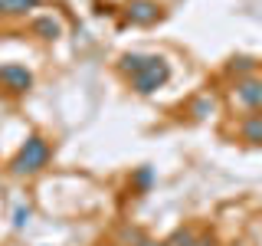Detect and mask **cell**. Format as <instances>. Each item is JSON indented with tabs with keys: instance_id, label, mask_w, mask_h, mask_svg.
Instances as JSON below:
<instances>
[{
	"instance_id": "ac0fdd59",
	"label": "cell",
	"mask_w": 262,
	"mask_h": 246,
	"mask_svg": "<svg viewBox=\"0 0 262 246\" xmlns=\"http://www.w3.org/2000/svg\"><path fill=\"white\" fill-rule=\"evenodd\" d=\"M115 246H118V243H115Z\"/></svg>"
},
{
	"instance_id": "6da1fadb",
	"label": "cell",
	"mask_w": 262,
	"mask_h": 246,
	"mask_svg": "<svg viewBox=\"0 0 262 246\" xmlns=\"http://www.w3.org/2000/svg\"><path fill=\"white\" fill-rule=\"evenodd\" d=\"M49 161H53V141H49L46 135H30L27 141L20 145V151L10 158L7 171H10L13 177H36L39 171L49 168Z\"/></svg>"
},
{
	"instance_id": "277c9868",
	"label": "cell",
	"mask_w": 262,
	"mask_h": 246,
	"mask_svg": "<svg viewBox=\"0 0 262 246\" xmlns=\"http://www.w3.org/2000/svg\"><path fill=\"white\" fill-rule=\"evenodd\" d=\"M0 86H4L7 92H13V95H23V92L33 89V72L27 66H20V63H4L0 66Z\"/></svg>"
},
{
	"instance_id": "8992f818",
	"label": "cell",
	"mask_w": 262,
	"mask_h": 246,
	"mask_svg": "<svg viewBox=\"0 0 262 246\" xmlns=\"http://www.w3.org/2000/svg\"><path fill=\"white\" fill-rule=\"evenodd\" d=\"M239 138H243L246 145L262 148V112H249V115L239 121Z\"/></svg>"
},
{
	"instance_id": "5b68a950",
	"label": "cell",
	"mask_w": 262,
	"mask_h": 246,
	"mask_svg": "<svg viewBox=\"0 0 262 246\" xmlns=\"http://www.w3.org/2000/svg\"><path fill=\"white\" fill-rule=\"evenodd\" d=\"M125 16L135 27H151V23L161 20V7H158V0H128Z\"/></svg>"
},
{
	"instance_id": "8fae6325",
	"label": "cell",
	"mask_w": 262,
	"mask_h": 246,
	"mask_svg": "<svg viewBox=\"0 0 262 246\" xmlns=\"http://www.w3.org/2000/svg\"><path fill=\"white\" fill-rule=\"evenodd\" d=\"M147 240V233L141 227H131V223H125L118 230V246H141Z\"/></svg>"
},
{
	"instance_id": "ba28073f",
	"label": "cell",
	"mask_w": 262,
	"mask_h": 246,
	"mask_svg": "<svg viewBox=\"0 0 262 246\" xmlns=\"http://www.w3.org/2000/svg\"><path fill=\"white\" fill-rule=\"evenodd\" d=\"M151 56H154V53H125V56H121V59H118V72H121V76H125V79L138 76V72H141L144 66L151 63Z\"/></svg>"
},
{
	"instance_id": "5bb4252c",
	"label": "cell",
	"mask_w": 262,
	"mask_h": 246,
	"mask_svg": "<svg viewBox=\"0 0 262 246\" xmlns=\"http://www.w3.org/2000/svg\"><path fill=\"white\" fill-rule=\"evenodd\" d=\"M213 109H216V102H213L210 95H200L190 105V115H193V118H207V115H213Z\"/></svg>"
},
{
	"instance_id": "52a82bcc",
	"label": "cell",
	"mask_w": 262,
	"mask_h": 246,
	"mask_svg": "<svg viewBox=\"0 0 262 246\" xmlns=\"http://www.w3.org/2000/svg\"><path fill=\"white\" fill-rule=\"evenodd\" d=\"M33 33L46 43H53V39L62 36V20L59 16H39V20H33Z\"/></svg>"
},
{
	"instance_id": "7a4b0ae2",
	"label": "cell",
	"mask_w": 262,
	"mask_h": 246,
	"mask_svg": "<svg viewBox=\"0 0 262 246\" xmlns=\"http://www.w3.org/2000/svg\"><path fill=\"white\" fill-rule=\"evenodd\" d=\"M167 79H170V63L164 59V56L154 53V56H151V63H147L144 69L138 72V76H131L128 82H131V89H135L138 95H154L158 89L167 86Z\"/></svg>"
},
{
	"instance_id": "9a60e30c",
	"label": "cell",
	"mask_w": 262,
	"mask_h": 246,
	"mask_svg": "<svg viewBox=\"0 0 262 246\" xmlns=\"http://www.w3.org/2000/svg\"><path fill=\"white\" fill-rule=\"evenodd\" d=\"M30 220H33V207H27V203H20V207L13 210V230H23V227H30Z\"/></svg>"
},
{
	"instance_id": "9c48e42d",
	"label": "cell",
	"mask_w": 262,
	"mask_h": 246,
	"mask_svg": "<svg viewBox=\"0 0 262 246\" xmlns=\"http://www.w3.org/2000/svg\"><path fill=\"white\" fill-rule=\"evenodd\" d=\"M43 0H0V16H27Z\"/></svg>"
},
{
	"instance_id": "30bf717a",
	"label": "cell",
	"mask_w": 262,
	"mask_h": 246,
	"mask_svg": "<svg viewBox=\"0 0 262 246\" xmlns=\"http://www.w3.org/2000/svg\"><path fill=\"white\" fill-rule=\"evenodd\" d=\"M226 72H229V76H236V79H246V76H256V63H252L249 56H236V59H229V66H226Z\"/></svg>"
},
{
	"instance_id": "4fadbf2b",
	"label": "cell",
	"mask_w": 262,
	"mask_h": 246,
	"mask_svg": "<svg viewBox=\"0 0 262 246\" xmlns=\"http://www.w3.org/2000/svg\"><path fill=\"white\" fill-rule=\"evenodd\" d=\"M193 240H196V230H193V227H180V230H174V233H170L164 243H167V246H190Z\"/></svg>"
},
{
	"instance_id": "3957f363",
	"label": "cell",
	"mask_w": 262,
	"mask_h": 246,
	"mask_svg": "<svg viewBox=\"0 0 262 246\" xmlns=\"http://www.w3.org/2000/svg\"><path fill=\"white\" fill-rule=\"evenodd\" d=\"M233 98L243 105L246 112H262V76L236 79V86H233Z\"/></svg>"
},
{
	"instance_id": "7c38bea8",
	"label": "cell",
	"mask_w": 262,
	"mask_h": 246,
	"mask_svg": "<svg viewBox=\"0 0 262 246\" xmlns=\"http://www.w3.org/2000/svg\"><path fill=\"white\" fill-rule=\"evenodd\" d=\"M151 184H154V168L151 164H141V168H135V174H131V187L135 191H151Z\"/></svg>"
},
{
	"instance_id": "e0dca14e",
	"label": "cell",
	"mask_w": 262,
	"mask_h": 246,
	"mask_svg": "<svg viewBox=\"0 0 262 246\" xmlns=\"http://www.w3.org/2000/svg\"><path fill=\"white\" fill-rule=\"evenodd\" d=\"M141 246H167V243H158V240H151V236H147V240H144Z\"/></svg>"
},
{
	"instance_id": "2e32d148",
	"label": "cell",
	"mask_w": 262,
	"mask_h": 246,
	"mask_svg": "<svg viewBox=\"0 0 262 246\" xmlns=\"http://www.w3.org/2000/svg\"><path fill=\"white\" fill-rule=\"evenodd\" d=\"M190 246H216V236H213L210 230H203V233H196V240Z\"/></svg>"
}]
</instances>
